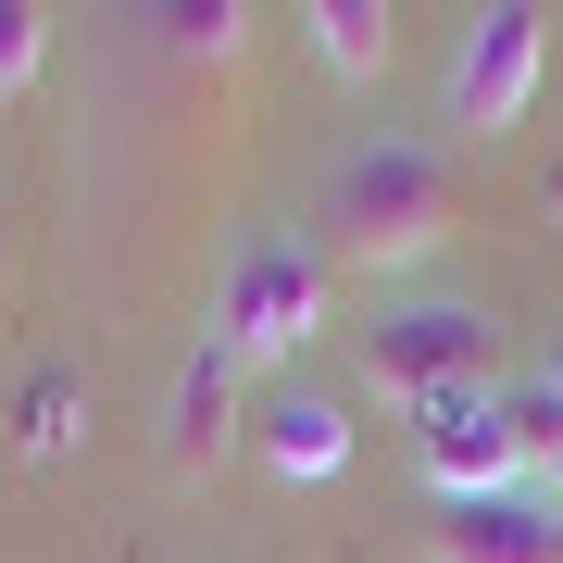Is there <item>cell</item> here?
<instances>
[{"label": "cell", "instance_id": "277c9868", "mask_svg": "<svg viewBox=\"0 0 563 563\" xmlns=\"http://www.w3.org/2000/svg\"><path fill=\"white\" fill-rule=\"evenodd\" d=\"M539 63H551V13L488 0V13L463 25V51H451V101H439V125H451V139H501V125H526Z\"/></svg>", "mask_w": 563, "mask_h": 563}, {"label": "cell", "instance_id": "52a82bcc", "mask_svg": "<svg viewBox=\"0 0 563 563\" xmlns=\"http://www.w3.org/2000/svg\"><path fill=\"white\" fill-rule=\"evenodd\" d=\"M225 451H239V363L201 339L176 363V388H163V463H176V476H213Z\"/></svg>", "mask_w": 563, "mask_h": 563}, {"label": "cell", "instance_id": "3957f363", "mask_svg": "<svg viewBox=\"0 0 563 563\" xmlns=\"http://www.w3.org/2000/svg\"><path fill=\"white\" fill-rule=\"evenodd\" d=\"M363 376L388 401H439V388H501V325L476 301H413L388 325H363Z\"/></svg>", "mask_w": 563, "mask_h": 563}, {"label": "cell", "instance_id": "9c48e42d", "mask_svg": "<svg viewBox=\"0 0 563 563\" xmlns=\"http://www.w3.org/2000/svg\"><path fill=\"white\" fill-rule=\"evenodd\" d=\"M313 51H325V76H388V51H401V25L376 13V0H313Z\"/></svg>", "mask_w": 563, "mask_h": 563}, {"label": "cell", "instance_id": "7c38bea8", "mask_svg": "<svg viewBox=\"0 0 563 563\" xmlns=\"http://www.w3.org/2000/svg\"><path fill=\"white\" fill-rule=\"evenodd\" d=\"M76 439V376H38L25 388V451H63Z\"/></svg>", "mask_w": 563, "mask_h": 563}, {"label": "cell", "instance_id": "6da1fadb", "mask_svg": "<svg viewBox=\"0 0 563 563\" xmlns=\"http://www.w3.org/2000/svg\"><path fill=\"white\" fill-rule=\"evenodd\" d=\"M451 225H463V176H451V151H426V139H363V151H339V176L313 188V251L351 263V276H401V263H426Z\"/></svg>", "mask_w": 563, "mask_h": 563}, {"label": "cell", "instance_id": "7a4b0ae2", "mask_svg": "<svg viewBox=\"0 0 563 563\" xmlns=\"http://www.w3.org/2000/svg\"><path fill=\"white\" fill-rule=\"evenodd\" d=\"M325 263L301 225H251L239 251H225V288H213V351L225 363H301L325 339Z\"/></svg>", "mask_w": 563, "mask_h": 563}, {"label": "cell", "instance_id": "4fadbf2b", "mask_svg": "<svg viewBox=\"0 0 563 563\" xmlns=\"http://www.w3.org/2000/svg\"><path fill=\"white\" fill-rule=\"evenodd\" d=\"M539 376H551V401H563V339H551V363H539Z\"/></svg>", "mask_w": 563, "mask_h": 563}, {"label": "cell", "instance_id": "5b68a950", "mask_svg": "<svg viewBox=\"0 0 563 563\" xmlns=\"http://www.w3.org/2000/svg\"><path fill=\"white\" fill-rule=\"evenodd\" d=\"M413 451L426 476H439V501H488V488H514V426H501V388H439V401H413Z\"/></svg>", "mask_w": 563, "mask_h": 563}, {"label": "cell", "instance_id": "ba28073f", "mask_svg": "<svg viewBox=\"0 0 563 563\" xmlns=\"http://www.w3.org/2000/svg\"><path fill=\"white\" fill-rule=\"evenodd\" d=\"M251 426H263V463H276V476H339V463H351V426H339L325 388H276Z\"/></svg>", "mask_w": 563, "mask_h": 563}, {"label": "cell", "instance_id": "8fae6325", "mask_svg": "<svg viewBox=\"0 0 563 563\" xmlns=\"http://www.w3.org/2000/svg\"><path fill=\"white\" fill-rule=\"evenodd\" d=\"M163 25H176V51H201V63H225V51L251 38V13H239V0H201V13H163Z\"/></svg>", "mask_w": 563, "mask_h": 563}, {"label": "cell", "instance_id": "5bb4252c", "mask_svg": "<svg viewBox=\"0 0 563 563\" xmlns=\"http://www.w3.org/2000/svg\"><path fill=\"white\" fill-rule=\"evenodd\" d=\"M551 213H563V176H551Z\"/></svg>", "mask_w": 563, "mask_h": 563}, {"label": "cell", "instance_id": "30bf717a", "mask_svg": "<svg viewBox=\"0 0 563 563\" xmlns=\"http://www.w3.org/2000/svg\"><path fill=\"white\" fill-rule=\"evenodd\" d=\"M38 63H51V13H38V0H0V101H13Z\"/></svg>", "mask_w": 563, "mask_h": 563}, {"label": "cell", "instance_id": "8992f818", "mask_svg": "<svg viewBox=\"0 0 563 563\" xmlns=\"http://www.w3.org/2000/svg\"><path fill=\"white\" fill-rule=\"evenodd\" d=\"M439 563H563V488H488V501H439L426 526Z\"/></svg>", "mask_w": 563, "mask_h": 563}]
</instances>
